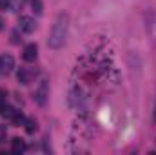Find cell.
<instances>
[{"label": "cell", "instance_id": "cell-1", "mask_svg": "<svg viewBox=\"0 0 156 155\" xmlns=\"http://www.w3.org/2000/svg\"><path fill=\"white\" fill-rule=\"evenodd\" d=\"M67 29H69V17L66 13H60L53 24V29L49 33L47 39V46L51 49H60L64 46V42L67 39Z\"/></svg>", "mask_w": 156, "mask_h": 155}, {"label": "cell", "instance_id": "cell-2", "mask_svg": "<svg viewBox=\"0 0 156 155\" xmlns=\"http://www.w3.org/2000/svg\"><path fill=\"white\" fill-rule=\"evenodd\" d=\"M47 97H49V82L47 80H42L35 91V100L38 106H44L47 102Z\"/></svg>", "mask_w": 156, "mask_h": 155}, {"label": "cell", "instance_id": "cell-3", "mask_svg": "<svg viewBox=\"0 0 156 155\" xmlns=\"http://www.w3.org/2000/svg\"><path fill=\"white\" fill-rule=\"evenodd\" d=\"M35 77H37V70H33V68H20V70H18V73H16L18 82H20V84H24V86L31 84Z\"/></svg>", "mask_w": 156, "mask_h": 155}, {"label": "cell", "instance_id": "cell-4", "mask_svg": "<svg viewBox=\"0 0 156 155\" xmlns=\"http://www.w3.org/2000/svg\"><path fill=\"white\" fill-rule=\"evenodd\" d=\"M15 70V59L11 55H2L0 57V75H9Z\"/></svg>", "mask_w": 156, "mask_h": 155}, {"label": "cell", "instance_id": "cell-5", "mask_svg": "<svg viewBox=\"0 0 156 155\" xmlns=\"http://www.w3.org/2000/svg\"><path fill=\"white\" fill-rule=\"evenodd\" d=\"M18 28H20V31H24V33H33L35 31V28H37V24H35V20L31 18V17H20V20H18Z\"/></svg>", "mask_w": 156, "mask_h": 155}, {"label": "cell", "instance_id": "cell-6", "mask_svg": "<svg viewBox=\"0 0 156 155\" xmlns=\"http://www.w3.org/2000/svg\"><path fill=\"white\" fill-rule=\"evenodd\" d=\"M22 57H24L26 62H35L37 57H38V47H37V44H27V46L24 47V51H22Z\"/></svg>", "mask_w": 156, "mask_h": 155}, {"label": "cell", "instance_id": "cell-7", "mask_svg": "<svg viewBox=\"0 0 156 155\" xmlns=\"http://www.w3.org/2000/svg\"><path fill=\"white\" fill-rule=\"evenodd\" d=\"M0 115L4 117V119H9V120H15L16 117L20 115V112H16L13 106H9V104H5V102H2L0 104Z\"/></svg>", "mask_w": 156, "mask_h": 155}, {"label": "cell", "instance_id": "cell-8", "mask_svg": "<svg viewBox=\"0 0 156 155\" xmlns=\"http://www.w3.org/2000/svg\"><path fill=\"white\" fill-rule=\"evenodd\" d=\"M26 142L22 141V139H18V137H15L13 141H11V152L13 153H16V155H20V153H24L26 152Z\"/></svg>", "mask_w": 156, "mask_h": 155}, {"label": "cell", "instance_id": "cell-9", "mask_svg": "<svg viewBox=\"0 0 156 155\" xmlns=\"http://www.w3.org/2000/svg\"><path fill=\"white\" fill-rule=\"evenodd\" d=\"M26 130H27V133H35L37 131V122L33 119H27L26 120Z\"/></svg>", "mask_w": 156, "mask_h": 155}, {"label": "cell", "instance_id": "cell-10", "mask_svg": "<svg viewBox=\"0 0 156 155\" xmlns=\"http://www.w3.org/2000/svg\"><path fill=\"white\" fill-rule=\"evenodd\" d=\"M31 7H33V11H35L37 15H42L44 6H42V2H40V0H31Z\"/></svg>", "mask_w": 156, "mask_h": 155}, {"label": "cell", "instance_id": "cell-11", "mask_svg": "<svg viewBox=\"0 0 156 155\" xmlns=\"http://www.w3.org/2000/svg\"><path fill=\"white\" fill-rule=\"evenodd\" d=\"M11 7V0H0V11H5Z\"/></svg>", "mask_w": 156, "mask_h": 155}, {"label": "cell", "instance_id": "cell-12", "mask_svg": "<svg viewBox=\"0 0 156 155\" xmlns=\"http://www.w3.org/2000/svg\"><path fill=\"white\" fill-rule=\"evenodd\" d=\"M11 42H13V44H18V33H16V31L11 33Z\"/></svg>", "mask_w": 156, "mask_h": 155}, {"label": "cell", "instance_id": "cell-13", "mask_svg": "<svg viewBox=\"0 0 156 155\" xmlns=\"http://www.w3.org/2000/svg\"><path fill=\"white\" fill-rule=\"evenodd\" d=\"M2 102H5V91L4 89H0V104Z\"/></svg>", "mask_w": 156, "mask_h": 155}, {"label": "cell", "instance_id": "cell-14", "mask_svg": "<svg viewBox=\"0 0 156 155\" xmlns=\"http://www.w3.org/2000/svg\"><path fill=\"white\" fill-rule=\"evenodd\" d=\"M153 120L156 122V102H154V112H153Z\"/></svg>", "mask_w": 156, "mask_h": 155}, {"label": "cell", "instance_id": "cell-15", "mask_svg": "<svg viewBox=\"0 0 156 155\" xmlns=\"http://www.w3.org/2000/svg\"><path fill=\"white\" fill-rule=\"evenodd\" d=\"M0 29H4V20L0 18Z\"/></svg>", "mask_w": 156, "mask_h": 155}]
</instances>
